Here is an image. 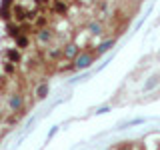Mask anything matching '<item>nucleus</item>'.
I'll use <instances>...</instances> for the list:
<instances>
[{"label":"nucleus","mask_w":160,"mask_h":150,"mask_svg":"<svg viewBox=\"0 0 160 150\" xmlns=\"http://www.w3.org/2000/svg\"><path fill=\"white\" fill-rule=\"evenodd\" d=\"M94 60V52H80V56L76 58V68H86V66H90V62Z\"/></svg>","instance_id":"obj_1"},{"label":"nucleus","mask_w":160,"mask_h":150,"mask_svg":"<svg viewBox=\"0 0 160 150\" xmlns=\"http://www.w3.org/2000/svg\"><path fill=\"white\" fill-rule=\"evenodd\" d=\"M12 18L16 20L18 24H22L24 20L28 18V12H26V10H24L22 6H18V4H14V6H12Z\"/></svg>","instance_id":"obj_2"},{"label":"nucleus","mask_w":160,"mask_h":150,"mask_svg":"<svg viewBox=\"0 0 160 150\" xmlns=\"http://www.w3.org/2000/svg\"><path fill=\"white\" fill-rule=\"evenodd\" d=\"M6 58H8L12 64H20V60H22V56H20V52H18V50H14V48L6 50Z\"/></svg>","instance_id":"obj_3"},{"label":"nucleus","mask_w":160,"mask_h":150,"mask_svg":"<svg viewBox=\"0 0 160 150\" xmlns=\"http://www.w3.org/2000/svg\"><path fill=\"white\" fill-rule=\"evenodd\" d=\"M16 46H18V48H28V46H30L28 34H18V36H16Z\"/></svg>","instance_id":"obj_4"},{"label":"nucleus","mask_w":160,"mask_h":150,"mask_svg":"<svg viewBox=\"0 0 160 150\" xmlns=\"http://www.w3.org/2000/svg\"><path fill=\"white\" fill-rule=\"evenodd\" d=\"M52 6H54V10H56L58 14H66V10H68V6L62 2V0H54V4H52Z\"/></svg>","instance_id":"obj_5"},{"label":"nucleus","mask_w":160,"mask_h":150,"mask_svg":"<svg viewBox=\"0 0 160 150\" xmlns=\"http://www.w3.org/2000/svg\"><path fill=\"white\" fill-rule=\"evenodd\" d=\"M62 54H64V56H70V58H74V56H76V54H78V48L76 46H74V44H70V46H66V48H64L62 50Z\"/></svg>","instance_id":"obj_6"},{"label":"nucleus","mask_w":160,"mask_h":150,"mask_svg":"<svg viewBox=\"0 0 160 150\" xmlns=\"http://www.w3.org/2000/svg\"><path fill=\"white\" fill-rule=\"evenodd\" d=\"M46 94H48V84L44 82V84H40V86H38V90H36V96H38L40 100H42L44 96H46Z\"/></svg>","instance_id":"obj_7"},{"label":"nucleus","mask_w":160,"mask_h":150,"mask_svg":"<svg viewBox=\"0 0 160 150\" xmlns=\"http://www.w3.org/2000/svg\"><path fill=\"white\" fill-rule=\"evenodd\" d=\"M112 44H114V40H108V42H104V44H98V50H96V52H98V54L106 52V50H108L110 46H112Z\"/></svg>","instance_id":"obj_8"},{"label":"nucleus","mask_w":160,"mask_h":150,"mask_svg":"<svg viewBox=\"0 0 160 150\" xmlns=\"http://www.w3.org/2000/svg\"><path fill=\"white\" fill-rule=\"evenodd\" d=\"M118 150H132V146H130V144H122Z\"/></svg>","instance_id":"obj_9"}]
</instances>
